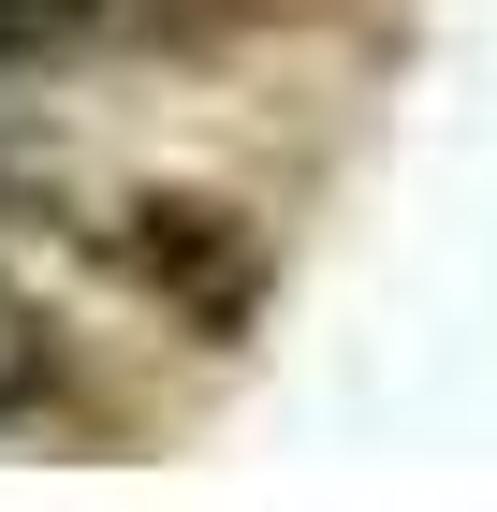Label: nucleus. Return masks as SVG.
<instances>
[{
  "label": "nucleus",
  "instance_id": "nucleus-1",
  "mask_svg": "<svg viewBox=\"0 0 497 512\" xmlns=\"http://www.w3.org/2000/svg\"><path fill=\"white\" fill-rule=\"evenodd\" d=\"M59 235L88 249V264L132 293V308H161L176 337H205V352H234L249 322H264V235H249V205H220V191H176V176H147V191H103V205H74Z\"/></svg>",
  "mask_w": 497,
  "mask_h": 512
},
{
  "label": "nucleus",
  "instance_id": "nucleus-2",
  "mask_svg": "<svg viewBox=\"0 0 497 512\" xmlns=\"http://www.w3.org/2000/svg\"><path fill=\"white\" fill-rule=\"evenodd\" d=\"M103 425V381H88V337L44 308L30 278L0 264V439H74Z\"/></svg>",
  "mask_w": 497,
  "mask_h": 512
},
{
  "label": "nucleus",
  "instance_id": "nucleus-3",
  "mask_svg": "<svg viewBox=\"0 0 497 512\" xmlns=\"http://www.w3.org/2000/svg\"><path fill=\"white\" fill-rule=\"evenodd\" d=\"M132 44V0H0V74H88Z\"/></svg>",
  "mask_w": 497,
  "mask_h": 512
}]
</instances>
